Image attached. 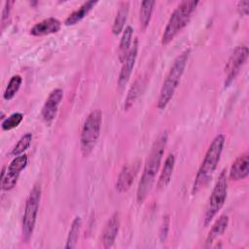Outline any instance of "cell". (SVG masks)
<instances>
[{
    "instance_id": "13",
    "label": "cell",
    "mask_w": 249,
    "mask_h": 249,
    "mask_svg": "<svg viewBox=\"0 0 249 249\" xmlns=\"http://www.w3.org/2000/svg\"><path fill=\"white\" fill-rule=\"evenodd\" d=\"M120 215L118 212H115L107 221L102 231L101 241L104 248H110L114 245L116 237L120 230Z\"/></svg>"
},
{
    "instance_id": "18",
    "label": "cell",
    "mask_w": 249,
    "mask_h": 249,
    "mask_svg": "<svg viewBox=\"0 0 249 249\" xmlns=\"http://www.w3.org/2000/svg\"><path fill=\"white\" fill-rule=\"evenodd\" d=\"M128 9H129V3L127 1H123L120 3L119 9L112 26V32L114 35H119L122 31H124V23L126 21L127 15H128Z\"/></svg>"
},
{
    "instance_id": "2",
    "label": "cell",
    "mask_w": 249,
    "mask_h": 249,
    "mask_svg": "<svg viewBox=\"0 0 249 249\" xmlns=\"http://www.w3.org/2000/svg\"><path fill=\"white\" fill-rule=\"evenodd\" d=\"M226 137L222 133L217 134L213 138L196 175V179L193 186V194H196L201 189H203L211 180L220 161Z\"/></svg>"
},
{
    "instance_id": "24",
    "label": "cell",
    "mask_w": 249,
    "mask_h": 249,
    "mask_svg": "<svg viewBox=\"0 0 249 249\" xmlns=\"http://www.w3.org/2000/svg\"><path fill=\"white\" fill-rule=\"evenodd\" d=\"M21 83H22L21 76L18 75V74L14 75L10 79V81H9V83H8L4 92H3V98L7 101L11 100L18 93V89L21 86Z\"/></svg>"
},
{
    "instance_id": "22",
    "label": "cell",
    "mask_w": 249,
    "mask_h": 249,
    "mask_svg": "<svg viewBox=\"0 0 249 249\" xmlns=\"http://www.w3.org/2000/svg\"><path fill=\"white\" fill-rule=\"evenodd\" d=\"M81 229H82V219L80 216H77L72 221V224L67 235L66 244H65L66 249H72L76 247L79 239V235L81 232Z\"/></svg>"
},
{
    "instance_id": "16",
    "label": "cell",
    "mask_w": 249,
    "mask_h": 249,
    "mask_svg": "<svg viewBox=\"0 0 249 249\" xmlns=\"http://www.w3.org/2000/svg\"><path fill=\"white\" fill-rule=\"evenodd\" d=\"M174 165H175V157L173 154H169L164 160L160 175L157 183V188L159 190L164 189L170 183L173 170H174Z\"/></svg>"
},
{
    "instance_id": "1",
    "label": "cell",
    "mask_w": 249,
    "mask_h": 249,
    "mask_svg": "<svg viewBox=\"0 0 249 249\" xmlns=\"http://www.w3.org/2000/svg\"><path fill=\"white\" fill-rule=\"evenodd\" d=\"M167 139V131L164 130L160 132L154 141L152 148L148 154L136 192V200L139 204H141L146 199V197L148 196L149 193L153 188L156 176L160 169V162L164 154Z\"/></svg>"
},
{
    "instance_id": "5",
    "label": "cell",
    "mask_w": 249,
    "mask_h": 249,
    "mask_svg": "<svg viewBox=\"0 0 249 249\" xmlns=\"http://www.w3.org/2000/svg\"><path fill=\"white\" fill-rule=\"evenodd\" d=\"M102 124V112L99 109L91 111L84 122L81 137L80 148L83 157H88L93 151L100 135Z\"/></svg>"
},
{
    "instance_id": "21",
    "label": "cell",
    "mask_w": 249,
    "mask_h": 249,
    "mask_svg": "<svg viewBox=\"0 0 249 249\" xmlns=\"http://www.w3.org/2000/svg\"><path fill=\"white\" fill-rule=\"evenodd\" d=\"M155 5L156 1L154 0H145L141 2L139 10V21L142 30H145L149 26Z\"/></svg>"
},
{
    "instance_id": "6",
    "label": "cell",
    "mask_w": 249,
    "mask_h": 249,
    "mask_svg": "<svg viewBox=\"0 0 249 249\" xmlns=\"http://www.w3.org/2000/svg\"><path fill=\"white\" fill-rule=\"evenodd\" d=\"M41 194L42 191L40 184H35L26 198L21 221V234L24 242L29 241L34 231L41 200Z\"/></svg>"
},
{
    "instance_id": "26",
    "label": "cell",
    "mask_w": 249,
    "mask_h": 249,
    "mask_svg": "<svg viewBox=\"0 0 249 249\" xmlns=\"http://www.w3.org/2000/svg\"><path fill=\"white\" fill-rule=\"evenodd\" d=\"M22 120H23V114L20 112H15L2 121L1 127L5 131L11 130L18 126V124L22 122Z\"/></svg>"
},
{
    "instance_id": "20",
    "label": "cell",
    "mask_w": 249,
    "mask_h": 249,
    "mask_svg": "<svg viewBox=\"0 0 249 249\" xmlns=\"http://www.w3.org/2000/svg\"><path fill=\"white\" fill-rule=\"evenodd\" d=\"M132 35H133V28L130 25H127L123 31V35H122L120 45H119V50H118L119 59L121 62L124 60L125 56L127 55L131 48Z\"/></svg>"
},
{
    "instance_id": "17",
    "label": "cell",
    "mask_w": 249,
    "mask_h": 249,
    "mask_svg": "<svg viewBox=\"0 0 249 249\" xmlns=\"http://www.w3.org/2000/svg\"><path fill=\"white\" fill-rule=\"evenodd\" d=\"M97 4V1L93 0H89L83 3L77 10L73 11L64 20V24L69 26V25H74L77 24L79 21H81L91 10L92 8Z\"/></svg>"
},
{
    "instance_id": "8",
    "label": "cell",
    "mask_w": 249,
    "mask_h": 249,
    "mask_svg": "<svg viewBox=\"0 0 249 249\" xmlns=\"http://www.w3.org/2000/svg\"><path fill=\"white\" fill-rule=\"evenodd\" d=\"M28 163V158L25 154L15 157L6 170V174L1 178L2 191H11L14 189L18 181V177L21 171L26 167Z\"/></svg>"
},
{
    "instance_id": "14",
    "label": "cell",
    "mask_w": 249,
    "mask_h": 249,
    "mask_svg": "<svg viewBox=\"0 0 249 249\" xmlns=\"http://www.w3.org/2000/svg\"><path fill=\"white\" fill-rule=\"evenodd\" d=\"M249 175V155L247 152L239 155L232 162L229 177L231 180L239 181L247 178Z\"/></svg>"
},
{
    "instance_id": "9",
    "label": "cell",
    "mask_w": 249,
    "mask_h": 249,
    "mask_svg": "<svg viewBox=\"0 0 249 249\" xmlns=\"http://www.w3.org/2000/svg\"><path fill=\"white\" fill-rule=\"evenodd\" d=\"M248 48L245 45L237 46L231 57L228 60L225 71L227 72V77L225 80V88H228L238 75L240 68L245 63L248 56Z\"/></svg>"
},
{
    "instance_id": "11",
    "label": "cell",
    "mask_w": 249,
    "mask_h": 249,
    "mask_svg": "<svg viewBox=\"0 0 249 249\" xmlns=\"http://www.w3.org/2000/svg\"><path fill=\"white\" fill-rule=\"evenodd\" d=\"M137 53H138V39L135 38L134 41L132 42V46L127 53V55L125 56L124 60L123 61V65L119 74V79H118V85L119 87H124V85H126V83L128 82L130 75L132 73L135 61H136V57H137Z\"/></svg>"
},
{
    "instance_id": "23",
    "label": "cell",
    "mask_w": 249,
    "mask_h": 249,
    "mask_svg": "<svg viewBox=\"0 0 249 249\" xmlns=\"http://www.w3.org/2000/svg\"><path fill=\"white\" fill-rule=\"evenodd\" d=\"M143 86H144V83L142 81V79L138 78L134 83L133 85L130 87L128 92H127V95H126V98L124 100V110H128L132 105L133 103L135 102V100L139 97V95L141 94L142 92V89H143Z\"/></svg>"
},
{
    "instance_id": "3",
    "label": "cell",
    "mask_w": 249,
    "mask_h": 249,
    "mask_svg": "<svg viewBox=\"0 0 249 249\" xmlns=\"http://www.w3.org/2000/svg\"><path fill=\"white\" fill-rule=\"evenodd\" d=\"M190 55V50H185L182 52L173 61L160 90L157 107L160 110L165 109L168 103L171 101L174 92L181 81L184 74L188 58Z\"/></svg>"
},
{
    "instance_id": "28",
    "label": "cell",
    "mask_w": 249,
    "mask_h": 249,
    "mask_svg": "<svg viewBox=\"0 0 249 249\" xmlns=\"http://www.w3.org/2000/svg\"><path fill=\"white\" fill-rule=\"evenodd\" d=\"M168 229H169V218L168 216H165L162 220V225L160 227V237L161 241L165 240L168 233Z\"/></svg>"
},
{
    "instance_id": "7",
    "label": "cell",
    "mask_w": 249,
    "mask_h": 249,
    "mask_svg": "<svg viewBox=\"0 0 249 249\" xmlns=\"http://www.w3.org/2000/svg\"><path fill=\"white\" fill-rule=\"evenodd\" d=\"M228 185H229V179L227 175V170L223 169L212 190V193L209 196V199L205 208V212L203 216L204 227H207L210 224L213 218L224 206L227 199V195H228Z\"/></svg>"
},
{
    "instance_id": "10",
    "label": "cell",
    "mask_w": 249,
    "mask_h": 249,
    "mask_svg": "<svg viewBox=\"0 0 249 249\" xmlns=\"http://www.w3.org/2000/svg\"><path fill=\"white\" fill-rule=\"evenodd\" d=\"M62 98L63 90L61 89H54L47 97L41 111L42 118L46 124H50L54 120Z\"/></svg>"
},
{
    "instance_id": "4",
    "label": "cell",
    "mask_w": 249,
    "mask_h": 249,
    "mask_svg": "<svg viewBox=\"0 0 249 249\" xmlns=\"http://www.w3.org/2000/svg\"><path fill=\"white\" fill-rule=\"evenodd\" d=\"M198 1L184 0L181 1L170 15L161 36V44H169L174 37L189 23L193 13L195 12Z\"/></svg>"
},
{
    "instance_id": "29",
    "label": "cell",
    "mask_w": 249,
    "mask_h": 249,
    "mask_svg": "<svg viewBox=\"0 0 249 249\" xmlns=\"http://www.w3.org/2000/svg\"><path fill=\"white\" fill-rule=\"evenodd\" d=\"M237 10L240 15L247 16L248 12H249V1L243 0V1L237 2Z\"/></svg>"
},
{
    "instance_id": "27",
    "label": "cell",
    "mask_w": 249,
    "mask_h": 249,
    "mask_svg": "<svg viewBox=\"0 0 249 249\" xmlns=\"http://www.w3.org/2000/svg\"><path fill=\"white\" fill-rule=\"evenodd\" d=\"M13 4H14V1H5V3H4V7L2 10V16H1V30L2 31L8 25V21L10 18V14H11Z\"/></svg>"
},
{
    "instance_id": "15",
    "label": "cell",
    "mask_w": 249,
    "mask_h": 249,
    "mask_svg": "<svg viewBox=\"0 0 249 249\" xmlns=\"http://www.w3.org/2000/svg\"><path fill=\"white\" fill-rule=\"evenodd\" d=\"M61 22L55 18H48L35 23L31 29L30 34L33 36H44L59 31Z\"/></svg>"
},
{
    "instance_id": "19",
    "label": "cell",
    "mask_w": 249,
    "mask_h": 249,
    "mask_svg": "<svg viewBox=\"0 0 249 249\" xmlns=\"http://www.w3.org/2000/svg\"><path fill=\"white\" fill-rule=\"evenodd\" d=\"M229 216L224 214V215H221L217 221L214 223V225L212 226L211 230L209 231L208 234H207V237H206V245L208 244H211L216 238H218L220 235H222L225 231L227 230L228 228V225H229Z\"/></svg>"
},
{
    "instance_id": "25",
    "label": "cell",
    "mask_w": 249,
    "mask_h": 249,
    "mask_svg": "<svg viewBox=\"0 0 249 249\" xmlns=\"http://www.w3.org/2000/svg\"><path fill=\"white\" fill-rule=\"evenodd\" d=\"M32 141V133L27 132L24 135L20 137V139L18 141V143L15 145L13 150L11 151V155L14 157H18L19 155H22L23 152L29 147Z\"/></svg>"
},
{
    "instance_id": "12",
    "label": "cell",
    "mask_w": 249,
    "mask_h": 249,
    "mask_svg": "<svg viewBox=\"0 0 249 249\" xmlns=\"http://www.w3.org/2000/svg\"><path fill=\"white\" fill-rule=\"evenodd\" d=\"M139 169V162L134 161L132 163H127L123 166L116 183V189L120 193H124L131 187L134 178Z\"/></svg>"
}]
</instances>
